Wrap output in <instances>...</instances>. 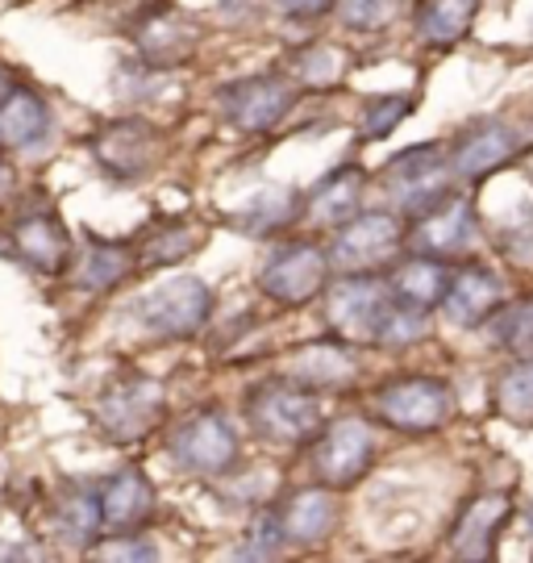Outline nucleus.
<instances>
[{"mask_svg":"<svg viewBox=\"0 0 533 563\" xmlns=\"http://www.w3.org/2000/svg\"><path fill=\"white\" fill-rule=\"evenodd\" d=\"M51 130V109L34 88L13 84V92L0 101V151H25L38 146Z\"/></svg>","mask_w":533,"mask_h":563,"instance_id":"412c9836","label":"nucleus"},{"mask_svg":"<svg viewBox=\"0 0 533 563\" xmlns=\"http://www.w3.org/2000/svg\"><path fill=\"white\" fill-rule=\"evenodd\" d=\"M13 192H18V172H13L9 163H0V205L9 201Z\"/></svg>","mask_w":533,"mask_h":563,"instance_id":"58836bf2","label":"nucleus"},{"mask_svg":"<svg viewBox=\"0 0 533 563\" xmlns=\"http://www.w3.org/2000/svg\"><path fill=\"white\" fill-rule=\"evenodd\" d=\"M138 267V255H134V242H104V239H88L84 246V260H79V288L88 292H109L118 288L130 272Z\"/></svg>","mask_w":533,"mask_h":563,"instance_id":"a878e982","label":"nucleus"},{"mask_svg":"<svg viewBox=\"0 0 533 563\" xmlns=\"http://www.w3.org/2000/svg\"><path fill=\"white\" fill-rule=\"evenodd\" d=\"M355 372L358 363L351 355V342L342 339L304 342L288 363V380L300 388H342V384L355 380Z\"/></svg>","mask_w":533,"mask_h":563,"instance_id":"aec40b11","label":"nucleus"},{"mask_svg":"<svg viewBox=\"0 0 533 563\" xmlns=\"http://www.w3.org/2000/svg\"><path fill=\"white\" fill-rule=\"evenodd\" d=\"M71 234L55 209H34L21 213L18 222L9 225L4 239V255L21 267H30L34 276H63L71 267Z\"/></svg>","mask_w":533,"mask_h":563,"instance_id":"0eeeda50","label":"nucleus"},{"mask_svg":"<svg viewBox=\"0 0 533 563\" xmlns=\"http://www.w3.org/2000/svg\"><path fill=\"white\" fill-rule=\"evenodd\" d=\"M479 0H417V38L430 46H455L475 25Z\"/></svg>","mask_w":533,"mask_h":563,"instance_id":"bb28decb","label":"nucleus"},{"mask_svg":"<svg viewBox=\"0 0 533 563\" xmlns=\"http://www.w3.org/2000/svg\"><path fill=\"white\" fill-rule=\"evenodd\" d=\"M496 409L517 426H533V355L496 380Z\"/></svg>","mask_w":533,"mask_h":563,"instance_id":"c756f323","label":"nucleus"},{"mask_svg":"<svg viewBox=\"0 0 533 563\" xmlns=\"http://www.w3.org/2000/svg\"><path fill=\"white\" fill-rule=\"evenodd\" d=\"M51 534L67 547H92L100 534V501L97 488L67 484L51 501Z\"/></svg>","mask_w":533,"mask_h":563,"instance_id":"4be33fe9","label":"nucleus"},{"mask_svg":"<svg viewBox=\"0 0 533 563\" xmlns=\"http://www.w3.org/2000/svg\"><path fill=\"white\" fill-rule=\"evenodd\" d=\"M430 330V313L425 309H413V305H392V313L384 318V330H379V342L384 346H409V342L425 339Z\"/></svg>","mask_w":533,"mask_h":563,"instance_id":"72a5a7b5","label":"nucleus"},{"mask_svg":"<svg viewBox=\"0 0 533 563\" xmlns=\"http://www.w3.org/2000/svg\"><path fill=\"white\" fill-rule=\"evenodd\" d=\"M213 318V288L200 276H171L138 301V322L163 342L192 339Z\"/></svg>","mask_w":533,"mask_h":563,"instance_id":"f257e3e1","label":"nucleus"},{"mask_svg":"<svg viewBox=\"0 0 533 563\" xmlns=\"http://www.w3.org/2000/svg\"><path fill=\"white\" fill-rule=\"evenodd\" d=\"M388 192L413 213H430L451 197V163L437 146H409L388 163Z\"/></svg>","mask_w":533,"mask_h":563,"instance_id":"ddd939ff","label":"nucleus"},{"mask_svg":"<svg viewBox=\"0 0 533 563\" xmlns=\"http://www.w3.org/2000/svg\"><path fill=\"white\" fill-rule=\"evenodd\" d=\"M100 560H155L158 551L151 543H134V539H118L113 547H97Z\"/></svg>","mask_w":533,"mask_h":563,"instance_id":"e433bc0d","label":"nucleus"},{"mask_svg":"<svg viewBox=\"0 0 533 563\" xmlns=\"http://www.w3.org/2000/svg\"><path fill=\"white\" fill-rule=\"evenodd\" d=\"M509 518H513L509 493H484V497H475L463 509L458 526L451 530V547H455L458 560H488L496 547V534L504 530Z\"/></svg>","mask_w":533,"mask_h":563,"instance_id":"f3484780","label":"nucleus"},{"mask_svg":"<svg viewBox=\"0 0 533 563\" xmlns=\"http://www.w3.org/2000/svg\"><path fill=\"white\" fill-rule=\"evenodd\" d=\"M300 197L292 188H267V192H255L251 201L242 205V213L234 218L237 230H246V234H276V230H288V225L300 218Z\"/></svg>","mask_w":533,"mask_h":563,"instance_id":"cd10ccee","label":"nucleus"},{"mask_svg":"<svg viewBox=\"0 0 533 563\" xmlns=\"http://www.w3.org/2000/svg\"><path fill=\"white\" fill-rule=\"evenodd\" d=\"M363 188H367V172L355 167V163H346V167H337L334 176H325V180L317 184L313 192H309V218L317 225H342L351 222L358 213V205H363Z\"/></svg>","mask_w":533,"mask_h":563,"instance_id":"5701e85b","label":"nucleus"},{"mask_svg":"<svg viewBox=\"0 0 533 563\" xmlns=\"http://www.w3.org/2000/svg\"><path fill=\"white\" fill-rule=\"evenodd\" d=\"M246 418L255 426L258 439L267 443H309L321 426V405L313 388H300L292 380L258 384L246 401Z\"/></svg>","mask_w":533,"mask_h":563,"instance_id":"f03ea898","label":"nucleus"},{"mask_svg":"<svg viewBox=\"0 0 533 563\" xmlns=\"http://www.w3.org/2000/svg\"><path fill=\"white\" fill-rule=\"evenodd\" d=\"M376 413L379 422H388L392 430L430 434L451 422L455 393H451V384L434 380V376H400L376 393Z\"/></svg>","mask_w":533,"mask_h":563,"instance_id":"39448f33","label":"nucleus"},{"mask_svg":"<svg viewBox=\"0 0 533 563\" xmlns=\"http://www.w3.org/2000/svg\"><path fill=\"white\" fill-rule=\"evenodd\" d=\"M337 4V18L342 25H351V30H367V34H376V30H388L400 13V0H334Z\"/></svg>","mask_w":533,"mask_h":563,"instance_id":"7c9ffc66","label":"nucleus"},{"mask_svg":"<svg viewBox=\"0 0 533 563\" xmlns=\"http://www.w3.org/2000/svg\"><path fill=\"white\" fill-rule=\"evenodd\" d=\"M97 501H100V530H109V534H134L155 514V484L146 481L138 467H121L118 476H109L97 488Z\"/></svg>","mask_w":533,"mask_h":563,"instance_id":"2eb2a0df","label":"nucleus"},{"mask_svg":"<svg viewBox=\"0 0 533 563\" xmlns=\"http://www.w3.org/2000/svg\"><path fill=\"white\" fill-rule=\"evenodd\" d=\"M475 239V209L471 201H458V197H446L442 205H434L421 225H417L413 242L421 246V255H437V260H451V255H463Z\"/></svg>","mask_w":533,"mask_h":563,"instance_id":"6ab92c4d","label":"nucleus"},{"mask_svg":"<svg viewBox=\"0 0 533 563\" xmlns=\"http://www.w3.org/2000/svg\"><path fill=\"white\" fill-rule=\"evenodd\" d=\"M279 9H284L288 18L313 21V18H321V13H330V9H334V0H279Z\"/></svg>","mask_w":533,"mask_h":563,"instance_id":"4c0bfd02","label":"nucleus"},{"mask_svg":"<svg viewBox=\"0 0 533 563\" xmlns=\"http://www.w3.org/2000/svg\"><path fill=\"white\" fill-rule=\"evenodd\" d=\"M167 413V393L151 376H121L97 401V426L109 443H142Z\"/></svg>","mask_w":533,"mask_h":563,"instance_id":"20e7f679","label":"nucleus"},{"mask_svg":"<svg viewBox=\"0 0 533 563\" xmlns=\"http://www.w3.org/2000/svg\"><path fill=\"white\" fill-rule=\"evenodd\" d=\"M334 522H337V505L330 488H304V493H297L292 505L284 509V518H279L284 539L300 547L325 543V534L334 530Z\"/></svg>","mask_w":533,"mask_h":563,"instance_id":"393cba45","label":"nucleus"},{"mask_svg":"<svg viewBox=\"0 0 533 563\" xmlns=\"http://www.w3.org/2000/svg\"><path fill=\"white\" fill-rule=\"evenodd\" d=\"M292 84L284 76H246L218 92L221 118L242 134H267L292 113Z\"/></svg>","mask_w":533,"mask_h":563,"instance_id":"6e6552de","label":"nucleus"},{"mask_svg":"<svg viewBox=\"0 0 533 563\" xmlns=\"http://www.w3.org/2000/svg\"><path fill=\"white\" fill-rule=\"evenodd\" d=\"M496 346L513 355H533V301L513 305L496 318Z\"/></svg>","mask_w":533,"mask_h":563,"instance_id":"473e14b6","label":"nucleus"},{"mask_svg":"<svg viewBox=\"0 0 533 563\" xmlns=\"http://www.w3.org/2000/svg\"><path fill=\"white\" fill-rule=\"evenodd\" d=\"M409 109H413V97H400V92H392V97H376V101L363 109V139L367 142L388 139L396 125L409 118Z\"/></svg>","mask_w":533,"mask_h":563,"instance_id":"2f4dec72","label":"nucleus"},{"mask_svg":"<svg viewBox=\"0 0 533 563\" xmlns=\"http://www.w3.org/2000/svg\"><path fill=\"white\" fill-rule=\"evenodd\" d=\"M517 151H521V139H517L509 125H500V121H479V125H471V130L458 139L451 172L463 176V180H484V176L500 172L504 163H513Z\"/></svg>","mask_w":533,"mask_h":563,"instance_id":"dca6fc26","label":"nucleus"},{"mask_svg":"<svg viewBox=\"0 0 533 563\" xmlns=\"http://www.w3.org/2000/svg\"><path fill=\"white\" fill-rule=\"evenodd\" d=\"M92 155L104 167V176L113 180H142L155 172V163L163 159V134H158L151 121L125 118L113 121L92 134Z\"/></svg>","mask_w":533,"mask_h":563,"instance_id":"9d476101","label":"nucleus"},{"mask_svg":"<svg viewBox=\"0 0 533 563\" xmlns=\"http://www.w3.org/2000/svg\"><path fill=\"white\" fill-rule=\"evenodd\" d=\"M404 242V225L400 218L371 209V213H355L351 222H342L334 246H330V263L342 272H376L384 263L396 260Z\"/></svg>","mask_w":533,"mask_h":563,"instance_id":"1a4fd4ad","label":"nucleus"},{"mask_svg":"<svg viewBox=\"0 0 533 563\" xmlns=\"http://www.w3.org/2000/svg\"><path fill=\"white\" fill-rule=\"evenodd\" d=\"M525 518H530V534H533V505H530V514H525Z\"/></svg>","mask_w":533,"mask_h":563,"instance_id":"a19ab883","label":"nucleus"},{"mask_svg":"<svg viewBox=\"0 0 533 563\" xmlns=\"http://www.w3.org/2000/svg\"><path fill=\"white\" fill-rule=\"evenodd\" d=\"M325 276H330V255L313 242H292L263 263L258 288L279 305H309L325 288Z\"/></svg>","mask_w":533,"mask_h":563,"instance_id":"f8f14e48","label":"nucleus"},{"mask_svg":"<svg viewBox=\"0 0 533 563\" xmlns=\"http://www.w3.org/2000/svg\"><path fill=\"white\" fill-rule=\"evenodd\" d=\"M13 76H9V71H4V67H0V101H4V97H9V92H13Z\"/></svg>","mask_w":533,"mask_h":563,"instance_id":"ea45409f","label":"nucleus"},{"mask_svg":"<svg viewBox=\"0 0 533 563\" xmlns=\"http://www.w3.org/2000/svg\"><path fill=\"white\" fill-rule=\"evenodd\" d=\"M134 46L151 67H176L200 46V21L179 4H155L134 25Z\"/></svg>","mask_w":533,"mask_h":563,"instance_id":"4468645a","label":"nucleus"},{"mask_svg":"<svg viewBox=\"0 0 533 563\" xmlns=\"http://www.w3.org/2000/svg\"><path fill=\"white\" fill-rule=\"evenodd\" d=\"M371 455H376L371 426L358 422V418H342L317 439L313 476L321 481V488H351L371 467Z\"/></svg>","mask_w":533,"mask_h":563,"instance_id":"9b49d317","label":"nucleus"},{"mask_svg":"<svg viewBox=\"0 0 533 563\" xmlns=\"http://www.w3.org/2000/svg\"><path fill=\"white\" fill-rule=\"evenodd\" d=\"M171 460L192 476H225L237 463V430L221 409H200L171 434Z\"/></svg>","mask_w":533,"mask_h":563,"instance_id":"423d86ee","label":"nucleus"},{"mask_svg":"<svg viewBox=\"0 0 533 563\" xmlns=\"http://www.w3.org/2000/svg\"><path fill=\"white\" fill-rule=\"evenodd\" d=\"M500 301H504V284L492 267H463L458 276H451V288H446V313L455 325H484L488 318L500 313Z\"/></svg>","mask_w":533,"mask_h":563,"instance_id":"a211bd4d","label":"nucleus"},{"mask_svg":"<svg viewBox=\"0 0 533 563\" xmlns=\"http://www.w3.org/2000/svg\"><path fill=\"white\" fill-rule=\"evenodd\" d=\"M451 267H446V260H437V255H417V260L400 263L392 272V292L400 305H413V309H434V305H442V297H446V288H451Z\"/></svg>","mask_w":533,"mask_h":563,"instance_id":"b1692460","label":"nucleus"},{"mask_svg":"<svg viewBox=\"0 0 533 563\" xmlns=\"http://www.w3.org/2000/svg\"><path fill=\"white\" fill-rule=\"evenodd\" d=\"M284 547V526H279V514H258L255 526L246 530V543L237 547L242 560H271Z\"/></svg>","mask_w":533,"mask_h":563,"instance_id":"f704fd0d","label":"nucleus"},{"mask_svg":"<svg viewBox=\"0 0 533 563\" xmlns=\"http://www.w3.org/2000/svg\"><path fill=\"white\" fill-rule=\"evenodd\" d=\"M342 67H346V55L334 51V46H317V51H304L297 63V76L304 84H317V88H325V84H334L342 76Z\"/></svg>","mask_w":533,"mask_h":563,"instance_id":"c9c22d12","label":"nucleus"},{"mask_svg":"<svg viewBox=\"0 0 533 563\" xmlns=\"http://www.w3.org/2000/svg\"><path fill=\"white\" fill-rule=\"evenodd\" d=\"M200 242H204V239H200L197 225L167 222V225H158V230H151L134 255H138L142 267H171V263L188 260Z\"/></svg>","mask_w":533,"mask_h":563,"instance_id":"c85d7f7f","label":"nucleus"},{"mask_svg":"<svg viewBox=\"0 0 533 563\" xmlns=\"http://www.w3.org/2000/svg\"><path fill=\"white\" fill-rule=\"evenodd\" d=\"M396 292L392 284L376 276V272H346L342 280L330 288V325L342 342H379L384 318L392 313Z\"/></svg>","mask_w":533,"mask_h":563,"instance_id":"7ed1b4c3","label":"nucleus"}]
</instances>
